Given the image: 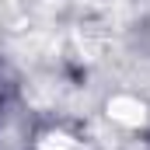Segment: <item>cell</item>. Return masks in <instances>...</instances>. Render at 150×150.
<instances>
[{
	"label": "cell",
	"instance_id": "cell-1",
	"mask_svg": "<svg viewBox=\"0 0 150 150\" xmlns=\"http://www.w3.org/2000/svg\"><path fill=\"white\" fill-rule=\"evenodd\" d=\"M108 115H112V122H119V126H140V122L147 119V108H143L136 98L119 94V98L108 101Z\"/></svg>",
	"mask_w": 150,
	"mask_h": 150
},
{
	"label": "cell",
	"instance_id": "cell-2",
	"mask_svg": "<svg viewBox=\"0 0 150 150\" xmlns=\"http://www.w3.org/2000/svg\"><path fill=\"white\" fill-rule=\"evenodd\" d=\"M38 150H77V143L67 136V133H49V136L38 143Z\"/></svg>",
	"mask_w": 150,
	"mask_h": 150
}]
</instances>
